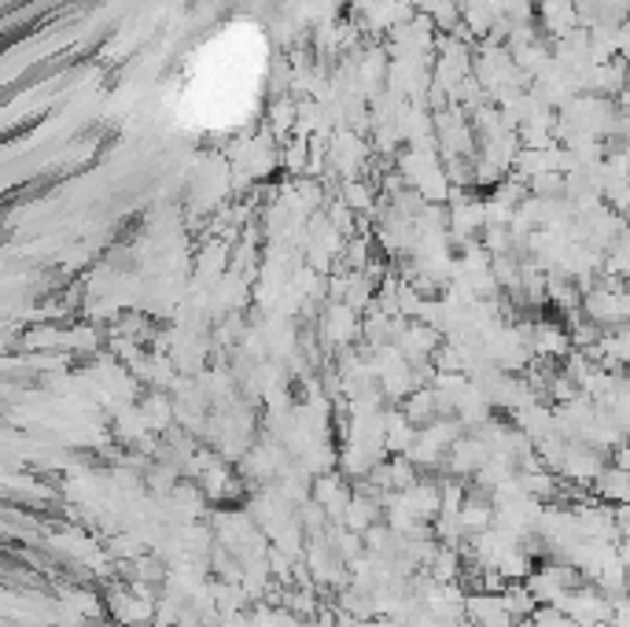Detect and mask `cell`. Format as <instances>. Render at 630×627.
<instances>
[{
  "instance_id": "6da1fadb",
  "label": "cell",
  "mask_w": 630,
  "mask_h": 627,
  "mask_svg": "<svg viewBox=\"0 0 630 627\" xmlns=\"http://www.w3.org/2000/svg\"><path fill=\"white\" fill-rule=\"evenodd\" d=\"M262 74H266V41L258 31L247 23L226 26L189 56L178 96L181 119L207 130L244 122L258 104Z\"/></svg>"
}]
</instances>
